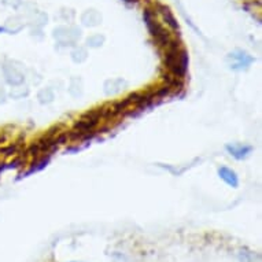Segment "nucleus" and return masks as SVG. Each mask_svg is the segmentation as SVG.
Listing matches in <instances>:
<instances>
[{
    "label": "nucleus",
    "mask_w": 262,
    "mask_h": 262,
    "mask_svg": "<svg viewBox=\"0 0 262 262\" xmlns=\"http://www.w3.org/2000/svg\"><path fill=\"white\" fill-rule=\"evenodd\" d=\"M219 174L220 177L223 179L228 185H231V187H237L239 184V180H237L236 173L231 170V169L228 168H220L219 169Z\"/></svg>",
    "instance_id": "f257e3e1"
},
{
    "label": "nucleus",
    "mask_w": 262,
    "mask_h": 262,
    "mask_svg": "<svg viewBox=\"0 0 262 262\" xmlns=\"http://www.w3.org/2000/svg\"><path fill=\"white\" fill-rule=\"evenodd\" d=\"M228 152L231 155H233L235 158L242 159L247 157L251 151V147L250 146H227Z\"/></svg>",
    "instance_id": "f03ea898"
},
{
    "label": "nucleus",
    "mask_w": 262,
    "mask_h": 262,
    "mask_svg": "<svg viewBox=\"0 0 262 262\" xmlns=\"http://www.w3.org/2000/svg\"><path fill=\"white\" fill-rule=\"evenodd\" d=\"M162 15H163V18H165V21H166V24H168V25L170 26V28H172L173 30L179 29V25H177L176 19H174V17H173L172 14H170L169 9H166V7H163Z\"/></svg>",
    "instance_id": "7ed1b4c3"
}]
</instances>
